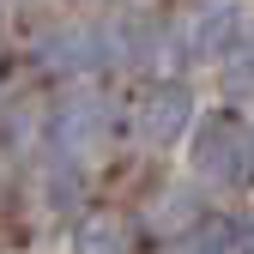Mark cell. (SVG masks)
Wrapping results in <instances>:
<instances>
[{
    "mask_svg": "<svg viewBox=\"0 0 254 254\" xmlns=\"http://www.w3.org/2000/svg\"><path fill=\"white\" fill-rule=\"evenodd\" d=\"M236 30H242L236 0H206V6L182 24V49H188V55H218V61H224V49L236 43Z\"/></svg>",
    "mask_w": 254,
    "mask_h": 254,
    "instance_id": "cell-6",
    "label": "cell"
},
{
    "mask_svg": "<svg viewBox=\"0 0 254 254\" xmlns=\"http://www.w3.org/2000/svg\"><path fill=\"white\" fill-rule=\"evenodd\" d=\"M133 133L145 145H176L182 133H194V91L176 85V79H157L139 91V103H133Z\"/></svg>",
    "mask_w": 254,
    "mask_h": 254,
    "instance_id": "cell-2",
    "label": "cell"
},
{
    "mask_svg": "<svg viewBox=\"0 0 254 254\" xmlns=\"http://www.w3.org/2000/svg\"><path fill=\"white\" fill-rule=\"evenodd\" d=\"M103 61H109V37H97V30H85V24H67V30H49L43 37V67L61 73V79L97 73Z\"/></svg>",
    "mask_w": 254,
    "mask_h": 254,
    "instance_id": "cell-4",
    "label": "cell"
},
{
    "mask_svg": "<svg viewBox=\"0 0 254 254\" xmlns=\"http://www.w3.org/2000/svg\"><path fill=\"white\" fill-rule=\"evenodd\" d=\"M218 73H224V85L236 91V97H254V24H242V30H236V43L224 49Z\"/></svg>",
    "mask_w": 254,
    "mask_h": 254,
    "instance_id": "cell-8",
    "label": "cell"
},
{
    "mask_svg": "<svg viewBox=\"0 0 254 254\" xmlns=\"http://www.w3.org/2000/svg\"><path fill=\"white\" fill-rule=\"evenodd\" d=\"M73 254H145V224L133 212H91L73 230Z\"/></svg>",
    "mask_w": 254,
    "mask_h": 254,
    "instance_id": "cell-5",
    "label": "cell"
},
{
    "mask_svg": "<svg viewBox=\"0 0 254 254\" xmlns=\"http://www.w3.org/2000/svg\"><path fill=\"white\" fill-rule=\"evenodd\" d=\"M242 254H254V224H242Z\"/></svg>",
    "mask_w": 254,
    "mask_h": 254,
    "instance_id": "cell-10",
    "label": "cell"
},
{
    "mask_svg": "<svg viewBox=\"0 0 254 254\" xmlns=\"http://www.w3.org/2000/svg\"><path fill=\"white\" fill-rule=\"evenodd\" d=\"M188 170L206 188H254V127L230 109L194 121L188 133Z\"/></svg>",
    "mask_w": 254,
    "mask_h": 254,
    "instance_id": "cell-1",
    "label": "cell"
},
{
    "mask_svg": "<svg viewBox=\"0 0 254 254\" xmlns=\"http://www.w3.org/2000/svg\"><path fill=\"white\" fill-rule=\"evenodd\" d=\"M170 254H230V242H224V230L194 224V230H182V236H176V248H170Z\"/></svg>",
    "mask_w": 254,
    "mask_h": 254,
    "instance_id": "cell-9",
    "label": "cell"
},
{
    "mask_svg": "<svg viewBox=\"0 0 254 254\" xmlns=\"http://www.w3.org/2000/svg\"><path fill=\"white\" fill-rule=\"evenodd\" d=\"M109 127H115L109 97H97V91H67V97L55 103V115H49V139H55V151L79 157V151H97L109 139Z\"/></svg>",
    "mask_w": 254,
    "mask_h": 254,
    "instance_id": "cell-3",
    "label": "cell"
},
{
    "mask_svg": "<svg viewBox=\"0 0 254 254\" xmlns=\"http://www.w3.org/2000/svg\"><path fill=\"white\" fill-rule=\"evenodd\" d=\"M151 49H164V24H157L151 12H127V18L115 24V37H109V55L133 61V67H145Z\"/></svg>",
    "mask_w": 254,
    "mask_h": 254,
    "instance_id": "cell-7",
    "label": "cell"
},
{
    "mask_svg": "<svg viewBox=\"0 0 254 254\" xmlns=\"http://www.w3.org/2000/svg\"><path fill=\"white\" fill-rule=\"evenodd\" d=\"M0 188H6V151H0Z\"/></svg>",
    "mask_w": 254,
    "mask_h": 254,
    "instance_id": "cell-11",
    "label": "cell"
}]
</instances>
